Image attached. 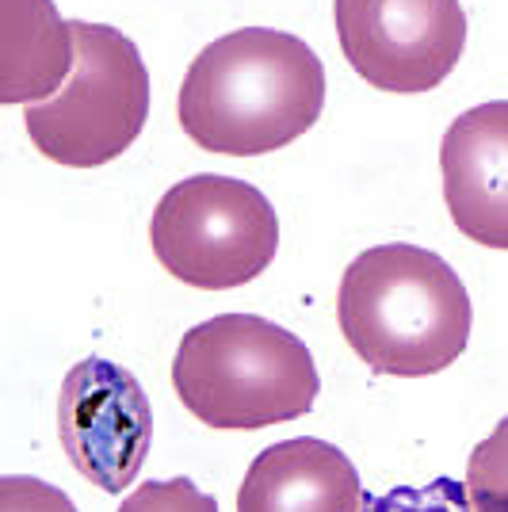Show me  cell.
Here are the masks:
<instances>
[{
	"mask_svg": "<svg viewBox=\"0 0 508 512\" xmlns=\"http://www.w3.org/2000/svg\"><path fill=\"white\" fill-rule=\"evenodd\" d=\"M119 512H218V501L195 490L191 478H169V482H146L123 497Z\"/></svg>",
	"mask_w": 508,
	"mask_h": 512,
	"instance_id": "7c38bea8",
	"label": "cell"
},
{
	"mask_svg": "<svg viewBox=\"0 0 508 512\" xmlns=\"http://www.w3.org/2000/svg\"><path fill=\"white\" fill-rule=\"evenodd\" d=\"M237 512H363L360 470L325 440H283L245 470Z\"/></svg>",
	"mask_w": 508,
	"mask_h": 512,
	"instance_id": "9c48e42d",
	"label": "cell"
},
{
	"mask_svg": "<svg viewBox=\"0 0 508 512\" xmlns=\"http://www.w3.org/2000/svg\"><path fill=\"white\" fill-rule=\"evenodd\" d=\"M371 512H470L466 509V493L455 482H432L424 490H394L379 497V505Z\"/></svg>",
	"mask_w": 508,
	"mask_h": 512,
	"instance_id": "5bb4252c",
	"label": "cell"
},
{
	"mask_svg": "<svg viewBox=\"0 0 508 512\" xmlns=\"http://www.w3.org/2000/svg\"><path fill=\"white\" fill-rule=\"evenodd\" d=\"M73 27L54 0H4L0 12V104H43L73 77Z\"/></svg>",
	"mask_w": 508,
	"mask_h": 512,
	"instance_id": "30bf717a",
	"label": "cell"
},
{
	"mask_svg": "<svg viewBox=\"0 0 508 512\" xmlns=\"http://www.w3.org/2000/svg\"><path fill=\"white\" fill-rule=\"evenodd\" d=\"M172 390L195 421L249 432L295 421L318 402V363L283 325L256 314H218L184 333Z\"/></svg>",
	"mask_w": 508,
	"mask_h": 512,
	"instance_id": "3957f363",
	"label": "cell"
},
{
	"mask_svg": "<svg viewBox=\"0 0 508 512\" xmlns=\"http://www.w3.org/2000/svg\"><path fill=\"white\" fill-rule=\"evenodd\" d=\"M463 493L470 512H508V417L470 451Z\"/></svg>",
	"mask_w": 508,
	"mask_h": 512,
	"instance_id": "8fae6325",
	"label": "cell"
},
{
	"mask_svg": "<svg viewBox=\"0 0 508 512\" xmlns=\"http://www.w3.org/2000/svg\"><path fill=\"white\" fill-rule=\"evenodd\" d=\"M337 318L348 348L375 375L421 379L463 356L474 314L444 256L421 245H375L344 268Z\"/></svg>",
	"mask_w": 508,
	"mask_h": 512,
	"instance_id": "7a4b0ae2",
	"label": "cell"
},
{
	"mask_svg": "<svg viewBox=\"0 0 508 512\" xmlns=\"http://www.w3.org/2000/svg\"><path fill=\"white\" fill-rule=\"evenodd\" d=\"M149 245L161 268L199 291H233L253 283L279 249V218L268 195L233 180L199 172L161 195Z\"/></svg>",
	"mask_w": 508,
	"mask_h": 512,
	"instance_id": "5b68a950",
	"label": "cell"
},
{
	"mask_svg": "<svg viewBox=\"0 0 508 512\" xmlns=\"http://www.w3.org/2000/svg\"><path fill=\"white\" fill-rule=\"evenodd\" d=\"M58 436L81 478L123 493L138 478L153 440V409L142 383L104 356L69 367L58 394Z\"/></svg>",
	"mask_w": 508,
	"mask_h": 512,
	"instance_id": "52a82bcc",
	"label": "cell"
},
{
	"mask_svg": "<svg viewBox=\"0 0 508 512\" xmlns=\"http://www.w3.org/2000/svg\"><path fill=\"white\" fill-rule=\"evenodd\" d=\"M440 169L459 234L508 253V100L470 107L447 127Z\"/></svg>",
	"mask_w": 508,
	"mask_h": 512,
	"instance_id": "ba28073f",
	"label": "cell"
},
{
	"mask_svg": "<svg viewBox=\"0 0 508 512\" xmlns=\"http://www.w3.org/2000/svg\"><path fill=\"white\" fill-rule=\"evenodd\" d=\"M325 65L298 35L241 27L195 54L180 85V127L199 150L260 157L321 119Z\"/></svg>",
	"mask_w": 508,
	"mask_h": 512,
	"instance_id": "6da1fadb",
	"label": "cell"
},
{
	"mask_svg": "<svg viewBox=\"0 0 508 512\" xmlns=\"http://www.w3.org/2000/svg\"><path fill=\"white\" fill-rule=\"evenodd\" d=\"M333 20L348 65L402 96L444 85L466 46L459 0H333Z\"/></svg>",
	"mask_w": 508,
	"mask_h": 512,
	"instance_id": "8992f818",
	"label": "cell"
},
{
	"mask_svg": "<svg viewBox=\"0 0 508 512\" xmlns=\"http://www.w3.org/2000/svg\"><path fill=\"white\" fill-rule=\"evenodd\" d=\"M77 65L58 96L27 104L31 146L65 169H100L134 146L149 119V73L119 27L69 20Z\"/></svg>",
	"mask_w": 508,
	"mask_h": 512,
	"instance_id": "277c9868",
	"label": "cell"
},
{
	"mask_svg": "<svg viewBox=\"0 0 508 512\" xmlns=\"http://www.w3.org/2000/svg\"><path fill=\"white\" fill-rule=\"evenodd\" d=\"M0 512H77V505L50 482L4 474L0 478Z\"/></svg>",
	"mask_w": 508,
	"mask_h": 512,
	"instance_id": "4fadbf2b",
	"label": "cell"
}]
</instances>
